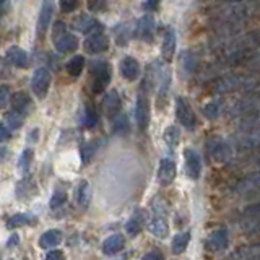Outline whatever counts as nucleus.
Returning <instances> with one entry per match:
<instances>
[{
	"label": "nucleus",
	"instance_id": "nucleus-1",
	"mask_svg": "<svg viewBox=\"0 0 260 260\" xmlns=\"http://www.w3.org/2000/svg\"><path fill=\"white\" fill-rule=\"evenodd\" d=\"M52 41H54L55 49L60 54H69V52H73V51H77V49H78V39L65 29V24L62 21L55 23Z\"/></svg>",
	"mask_w": 260,
	"mask_h": 260
},
{
	"label": "nucleus",
	"instance_id": "nucleus-2",
	"mask_svg": "<svg viewBox=\"0 0 260 260\" xmlns=\"http://www.w3.org/2000/svg\"><path fill=\"white\" fill-rule=\"evenodd\" d=\"M93 73V81H91V89L93 93L100 94L103 93L106 86L111 83V77H112V70H111V65L104 60H94L89 67Z\"/></svg>",
	"mask_w": 260,
	"mask_h": 260
},
{
	"label": "nucleus",
	"instance_id": "nucleus-3",
	"mask_svg": "<svg viewBox=\"0 0 260 260\" xmlns=\"http://www.w3.org/2000/svg\"><path fill=\"white\" fill-rule=\"evenodd\" d=\"M148 230L151 234H154L156 238H166L169 233L168 226V216H166V207L165 203L159 202V205L153 207V219L148 226Z\"/></svg>",
	"mask_w": 260,
	"mask_h": 260
},
{
	"label": "nucleus",
	"instance_id": "nucleus-4",
	"mask_svg": "<svg viewBox=\"0 0 260 260\" xmlns=\"http://www.w3.org/2000/svg\"><path fill=\"white\" fill-rule=\"evenodd\" d=\"M51 81H52V75L46 67H41L35 72V75L31 78V89L36 94V98L44 100L47 96L49 86H51Z\"/></svg>",
	"mask_w": 260,
	"mask_h": 260
},
{
	"label": "nucleus",
	"instance_id": "nucleus-5",
	"mask_svg": "<svg viewBox=\"0 0 260 260\" xmlns=\"http://www.w3.org/2000/svg\"><path fill=\"white\" fill-rule=\"evenodd\" d=\"M176 116L187 130H193L195 125H197V117H195L192 106L181 96L176 98Z\"/></svg>",
	"mask_w": 260,
	"mask_h": 260
},
{
	"label": "nucleus",
	"instance_id": "nucleus-6",
	"mask_svg": "<svg viewBox=\"0 0 260 260\" xmlns=\"http://www.w3.org/2000/svg\"><path fill=\"white\" fill-rule=\"evenodd\" d=\"M207 151H208V156L213 158L215 161H226L228 158L231 156V148L230 145L224 143L219 137H213L210 138L208 143H207Z\"/></svg>",
	"mask_w": 260,
	"mask_h": 260
},
{
	"label": "nucleus",
	"instance_id": "nucleus-7",
	"mask_svg": "<svg viewBox=\"0 0 260 260\" xmlns=\"http://www.w3.org/2000/svg\"><path fill=\"white\" fill-rule=\"evenodd\" d=\"M135 120L137 125L140 130H145L148 127L150 122V103H148V96L143 91L137 96V104H135Z\"/></svg>",
	"mask_w": 260,
	"mask_h": 260
},
{
	"label": "nucleus",
	"instance_id": "nucleus-8",
	"mask_svg": "<svg viewBox=\"0 0 260 260\" xmlns=\"http://www.w3.org/2000/svg\"><path fill=\"white\" fill-rule=\"evenodd\" d=\"M83 46H85V51L89 54H101L109 49V39L104 32L96 31V32H91V35L85 39Z\"/></svg>",
	"mask_w": 260,
	"mask_h": 260
},
{
	"label": "nucleus",
	"instance_id": "nucleus-9",
	"mask_svg": "<svg viewBox=\"0 0 260 260\" xmlns=\"http://www.w3.org/2000/svg\"><path fill=\"white\" fill-rule=\"evenodd\" d=\"M184 162H185V174L189 176L192 181H199L200 174H202V161L199 153L192 150V148H187L184 151Z\"/></svg>",
	"mask_w": 260,
	"mask_h": 260
},
{
	"label": "nucleus",
	"instance_id": "nucleus-10",
	"mask_svg": "<svg viewBox=\"0 0 260 260\" xmlns=\"http://www.w3.org/2000/svg\"><path fill=\"white\" fill-rule=\"evenodd\" d=\"M54 16V0H43V5H41L39 16H38V36L43 38L46 35V31L51 26Z\"/></svg>",
	"mask_w": 260,
	"mask_h": 260
},
{
	"label": "nucleus",
	"instance_id": "nucleus-11",
	"mask_svg": "<svg viewBox=\"0 0 260 260\" xmlns=\"http://www.w3.org/2000/svg\"><path fill=\"white\" fill-rule=\"evenodd\" d=\"M5 59L8 63L13 65V67H16V69H26L29 65V55L18 46L8 47L7 52H5Z\"/></svg>",
	"mask_w": 260,
	"mask_h": 260
},
{
	"label": "nucleus",
	"instance_id": "nucleus-12",
	"mask_svg": "<svg viewBox=\"0 0 260 260\" xmlns=\"http://www.w3.org/2000/svg\"><path fill=\"white\" fill-rule=\"evenodd\" d=\"M119 69H120V75L124 77L127 81H135L138 77H140V63H138L137 59H134V57H124V59L120 60V65H119Z\"/></svg>",
	"mask_w": 260,
	"mask_h": 260
},
{
	"label": "nucleus",
	"instance_id": "nucleus-13",
	"mask_svg": "<svg viewBox=\"0 0 260 260\" xmlns=\"http://www.w3.org/2000/svg\"><path fill=\"white\" fill-rule=\"evenodd\" d=\"M174 177H176L174 161L169 158H162L159 161V168H158V182L161 185H169V184H173Z\"/></svg>",
	"mask_w": 260,
	"mask_h": 260
},
{
	"label": "nucleus",
	"instance_id": "nucleus-14",
	"mask_svg": "<svg viewBox=\"0 0 260 260\" xmlns=\"http://www.w3.org/2000/svg\"><path fill=\"white\" fill-rule=\"evenodd\" d=\"M153 35H154V21L150 15L142 16L137 23V29H135V36L142 41H148L151 43L153 41Z\"/></svg>",
	"mask_w": 260,
	"mask_h": 260
},
{
	"label": "nucleus",
	"instance_id": "nucleus-15",
	"mask_svg": "<svg viewBox=\"0 0 260 260\" xmlns=\"http://www.w3.org/2000/svg\"><path fill=\"white\" fill-rule=\"evenodd\" d=\"M146 219H148V215H146V211L143 208H138L135 213L130 216V219H128L127 224H125L127 233L130 236H137L145 228Z\"/></svg>",
	"mask_w": 260,
	"mask_h": 260
},
{
	"label": "nucleus",
	"instance_id": "nucleus-16",
	"mask_svg": "<svg viewBox=\"0 0 260 260\" xmlns=\"http://www.w3.org/2000/svg\"><path fill=\"white\" fill-rule=\"evenodd\" d=\"M242 224L247 226L250 231H258L260 233V202L255 205L249 207L242 215Z\"/></svg>",
	"mask_w": 260,
	"mask_h": 260
},
{
	"label": "nucleus",
	"instance_id": "nucleus-17",
	"mask_svg": "<svg viewBox=\"0 0 260 260\" xmlns=\"http://www.w3.org/2000/svg\"><path fill=\"white\" fill-rule=\"evenodd\" d=\"M176 54V32L173 29H166L162 36V47H161V57L165 62H171Z\"/></svg>",
	"mask_w": 260,
	"mask_h": 260
},
{
	"label": "nucleus",
	"instance_id": "nucleus-18",
	"mask_svg": "<svg viewBox=\"0 0 260 260\" xmlns=\"http://www.w3.org/2000/svg\"><path fill=\"white\" fill-rule=\"evenodd\" d=\"M205 246L211 252L224 250L228 247V233H226V230H218L213 234H210V238L207 239Z\"/></svg>",
	"mask_w": 260,
	"mask_h": 260
},
{
	"label": "nucleus",
	"instance_id": "nucleus-19",
	"mask_svg": "<svg viewBox=\"0 0 260 260\" xmlns=\"http://www.w3.org/2000/svg\"><path fill=\"white\" fill-rule=\"evenodd\" d=\"M12 109L23 114L26 117V114H29V111L32 109V103L29 100V96L24 91H18L12 96Z\"/></svg>",
	"mask_w": 260,
	"mask_h": 260
},
{
	"label": "nucleus",
	"instance_id": "nucleus-20",
	"mask_svg": "<svg viewBox=\"0 0 260 260\" xmlns=\"http://www.w3.org/2000/svg\"><path fill=\"white\" fill-rule=\"evenodd\" d=\"M104 111L108 117H116L120 114V96L117 91H109L104 98Z\"/></svg>",
	"mask_w": 260,
	"mask_h": 260
},
{
	"label": "nucleus",
	"instance_id": "nucleus-21",
	"mask_svg": "<svg viewBox=\"0 0 260 260\" xmlns=\"http://www.w3.org/2000/svg\"><path fill=\"white\" fill-rule=\"evenodd\" d=\"M124 236L122 234H112L109 236L108 239L103 242V252L108 255H112V254H117V252L124 247Z\"/></svg>",
	"mask_w": 260,
	"mask_h": 260
},
{
	"label": "nucleus",
	"instance_id": "nucleus-22",
	"mask_svg": "<svg viewBox=\"0 0 260 260\" xmlns=\"http://www.w3.org/2000/svg\"><path fill=\"white\" fill-rule=\"evenodd\" d=\"M62 242V233L59 230H49L39 239V246L43 249H52Z\"/></svg>",
	"mask_w": 260,
	"mask_h": 260
},
{
	"label": "nucleus",
	"instance_id": "nucleus-23",
	"mask_svg": "<svg viewBox=\"0 0 260 260\" xmlns=\"http://www.w3.org/2000/svg\"><path fill=\"white\" fill-rule=\"evenodd\" d=\"M73 29H77L80 32H91L94 28H98L100 24L96 23L94 18H91V16H88V15H80L78 18L73 20Z\"/></svg>",
	"mask_w": 260,
	"mask_h": 260
},
{
	"label": "nucleus",
	"instance_id": "nucleus-24",
	"mask_svg": "<svg viewBox=\"0 0 260 260\" xmlns=\"http://www.w3.org/2000/svg\"><path fill=\"white\" fill-rule=\"evenodd\" d=\"M85 69V57L83 55H73L67 62V73L70 77H80Z\"/></svg>",
	"mask_w": 260,
	"mask_h": 260
},
{
	"label": "nucleus",
	"instance_id": "nucleus-25",
	"mask_svg": "<svg viewBox=\"0 0 260 260\" xmlns=\"http://www.w3.org/2000/svg\"><path fill=\"white\" fill-rule=\"evenodd\" d=\"M77 202L80 207L86 208L89 200H91V189H89V184L86 181H81L80 185L77 187Z\"/></svg>",
	"mask_w": 260,
	"mask_h": 260
},
{
	"label": "nucleus",
	"instance_id": "nucleus-26",
	"mask_svg": "<svg viewBox=\"0 0 260 260\" xmlns=\"http://www.w3.org/2000/svg\"><path fill=\"white\" fill-rule=\"evenodd\" d=\"M190 241V234L189 233H179L174 236L173 239V254H182L185 250L187 244Z\"/></svg>",
	"mask_w": 260,
	"mask_h": 260
},
{
	"label": "nucleus",
	"instance_id": "nucleus-27",
	"mask_svg": "<svg viewBox=\"0 0 260 260\" xmlns=\"http://www.w3.org/2000/svg\"><path fill=\"white\" fill-rule=\"evenodd\" d=\"M35 223V216L29 213H20V215H13L10 219L7 221L8 228H18V226H26Z\"/></svg>",
	"mask_w": 260,
	"mask_h": 260
},
{
	"label": "nucleus",
	"instance_id": "nucleus-28",
	"mask_svg": "<svg viewBox=\"0 0 260 260\" xmlns=\"http://www.w3.org/2000/svg\"><path fill=\"white\" fill-rule=\"evenodd\" d=\"M179 140H181V132H179V128L176 125L168 127L166 132H165V142L168 143V146H171V148H176Z\"/></svg>",
	"mask_w": 260,
	"mask_h": 260
},
{
	"label": "nucleus",
	"instance_id": "nucleus-29",
	"mask_svg": "<svg viewBox=\"0 0 260 260\" xmlns=\"http://www.w3.org/2000/svg\"><path fill=\"white\" fill-rule=\"evenodd\" d=\"M221 108H223V104L219 100H215V101H211L208 103L205 108H203V114L208 117V119H216L219 114H221Z\"/></svg>",
	"mask_w": 260,
	"mask_h": 260
},
{
	"label": "nucleus",
	"instance_id": "nucleus-30",
	"mask_svg": "<svg viewBox=\"0 0 260 260\" xmlns=\"http://www.w3.org/2000/svg\"><path fill=\"white\" fill-rule=\"evenodd\" d=\"M5 122H7V125L10 127V128H20L23 125V122H24V116L12 109L5 116Z\"/></svg>",
	"mask_w": 260,
	"mask_h": 260
},
{
	"label": "nucleus",
	"instance_id": "nucleus-31",
	"mask_svg": "<svg viewBox=\"0 0 260 260\" xmlns=\"http://www.w3.org/2000/svg\"><path fill=\"white\" fill-rule=\"evenodd\" d=\"M85 125L89 127V128H93L96 124H98V112H96V108L93 104H86V108H85Z\"/></svg>",
	"mask_w": 260,
	"mask_h": 260
},
{
	"label": "nucleus",
	"instance_id": "nucleus-32",
	"mask_svg": "<svg viewBox=\"0 0 260 260\" xmlns=\"http://www.w3.org/2000/svg\"><path fill=\"white\" fill-rule=\"evenodd\" d=\"M130 128V124H128V119L124 114H117V117L114 119V132L116 134H127Z\"/></svg>",
	"mask_w": 260,
	"mask_h": 260
},
{
	"label": "nucleus",
	"instance_id": "nucleus-33",
	"mask_svg": "<svg viewBox=\"0 0 260 260\" xmlns=\"http://www.w3.org/2000/svg\"><path fill=\"white\" fill-rule=\"evenodd\" d=\"M8 103H12V89L8 85H0V111H4Z\"/></svg>",
	"mask_w": 260,
	"mask_h": 260
},
{
	"label": "nucleus",
	"instance_id": "nucleus-34",
	"mask_svg": "<svg viewBox=\"0 0 260 260\" xmlns=\"http://www.w3.org/2000/svg\"><path fill=\"white\" fill-rule=\"evenodd\" d=\"M29 187H36L31 179H23V181L18 184V187H16V193H18L20 199L29 197Z\"/></svg>",
	"mask_w": 260,
	"mask_h": 260
},
{
	"label": "nucleus",
	"instance_id": "nucleus-35",
	"mask_svg": "<svg viewBox=\"0 0 260 260\" xmlns=\"http://www.w3.org/2000/svg\"><path fill=\"white\" fill-rule=\"evenodd\" d=\"M67 202V193H65L63 190H60V189H57L55 192H54V195H52V199H51V208H59V207H62L63 203Z\"/></svg>",
	"mask_w": 260,
	"mask_h": 260
},
{
	"label": "nucleus",
	"instance_id": "nucleus-36",
	"mask_svg": "<svg viewBox=\"0 0 260 260\" xmlns=\"http://www.w3.org/2000/svg\"><path fill=\"white\" fill-rule=\"evenodd\" d=\"M94 151H96V145L94 143L83 145V146H81V161H83L85 165H86V162H89V159L93 158Z\"/></svg>",
	"mask_w": 260,
	"mask_h": 260
},
{
	"label": "nucleus",
	"instance_id": "nucleus-37",
	"mask_svg": "<svg viewBox=\"0 0 260 260\" xmlns=\"http://www.w3.org/2000/svg\"><path fill=\"white\" fill-rule=\"evenodd\" d=\"M32 161V150L31 148H26L23 153H21V158H20V168L23 171H26L31 165Z\"/></svg>",
	"mask_w": 260,
	"mask_h": 260
},
{
	"label": "nucleus",
	"instance_id": "nucleus-38",
	"mask_svg": "<svg viewBox=\"0 0 260 260\" xmlns=\"http://www.w3.org/2000/svg\"><path fill=\"white\" fill-rule=\"evenodd\" d=\"M78 2H80V0H59V5L62 8V12L70 13L78 7Z\"/></svg>",
	"mask_w": 260,
	"mask_h": 260
},
{
	"label": "nucleus",
	"instance_id": "nucleus-39",
	"mask_svg": "<svg viewBox=\"0 0 260 260\" xmlns=\"http://www.w3.org/2000/svg\"><path fill=\"white\" fill-rule=\"evenodd\" d=\"M106 2H108V0H88V8L93 12H100L104 8Z\"/></svg>",
	"mask_w": 260,
	"mask_h": 260
},
{
	"label": "nucleus",
	"instance_id": "nucleus-40",
	"mask_svg": "<svg viewBox=\"0 0 260 260\" xmlns=\"http://www.w3.org/2000/svg\"><path fill=\"white\" fill-rule=\"evenodd\" d=\"M159 4H161V0H145L143 8H145V10H148V12H153V10H156V8L159 7Z\"/></svg>",
	"mask_w": 260,
	"mask_h": 260
},
{
	"label": "nucleus",
	"instance_id": "nucleus-41",
	"mask_svg": "<svg viewBox=\"0 0 260 260\" xmlns=\"http://www.w3.org/2000/svg\"><path fill=\"white\" fill-rule=\"evenodd\" d=\"M44 260H65V255L62 250H51Z\"/></svg>",
	"mask_w": 260,
	"mask_h": 260
},
{
	"label": "nucleus",
	"instance_id": "nucleus-42",
	"mask_svg": "<svg viewBox=\"0 0 260 260\" xmlns=\"http://www.w3.org/2000/svg\"><path fill=\"white\" fill-rule=\"evenodd\" d=\"M7 140H10V130H8L7 125L0 124V143L7 142Z\"/></svg>",
	"mask_w": 260,
	"mask_h": 260
},
{
	"label": "nucleus",
	"instance_id": "nucleus-43",
	"mask_svg": "<svg viewBox=\"0 0 260 260\" xmlns=\"http://www.w3.org/2000/svg\"><path fill=\"white\" fill-rule=\"evenodd\" d=\"M10 0H0V16L7 15L8 12H10Z\"/></svg>",
	"mask_w": 260,
	"mask_h": 260
},
{
	"label": "nucleus",
	"instance_id": "nucleus-44",
	"mask_svg": "<svg viewBox=\"0 0 260 260\" xmlns=\"http://www.w3.org/2000/svg\"><path fill=\"white\" fill-rule=\"evenodd\" d=\"M142 260H162V255L159 254V252L156 250H153V252H148Z\"/></svg>",
	"mask_w": 260,
	"mask_h": 260
},
{
	"label": "nucleus",
	"instance_id": "nucleus-45",
	"mask_svg": "<svg viewBox=\"0 0 260 260\" xmlns=\"http://www.w3.org/2000/svg\"><path fill=\"white\" fill-rule=\"evenodd\" d=\"M18 241H20V239H18V236H16V234H15V236H12V238H10V239H8V242H7V246H8V247H12V246H13V244H18Z\"/></svg>",
	"mask_w": 260,
	"mask_h": 260
},
{
	"label": "nucleus",
	"instance_id": "nucleus-46",
	"mask_svg": "<svg viewBox=\"0 0 260 260\" xmlns=\"http://www.w3.org/2000/svg\"><path fill=\"white\" fill-rule=\"evenodd\" d=\"M38 134H39L38 130H32V132L29 134V140H31V142H36V138H35V137H36Z\"/></svg>",
	"mask_w": 260,
	"mask_h": 260
},
{
	"label": "nucleus",
	"instance_id": "nucleus-47",
	"mask_svg": "<svg viewBox=\"0 0 260 260\" xmlns=\"http://www.w3.org/2000/svg\"><path fill=\"white\" fill-rule=\"evenodd\" d=\"M7 156V150L4 148V146H0V159H4Z\"/></svg>",
	"mask_w": 260,
	"mask_h": 260
},
{
	"label": "nucleus",
	"instance_id": "nucleus-48",
	"mask_svg": "<svg viewBox=\"0 0 260 260\" xmlns=\"http://www.w3.org/2000/svg\"><path fill=\"white\" fill-rule=\"evenodd\" d=\"M226 2H242V0H226Z\"/></svg>",
	"mask_w": 260,
	"mask_h": 260
}]
</instances>
